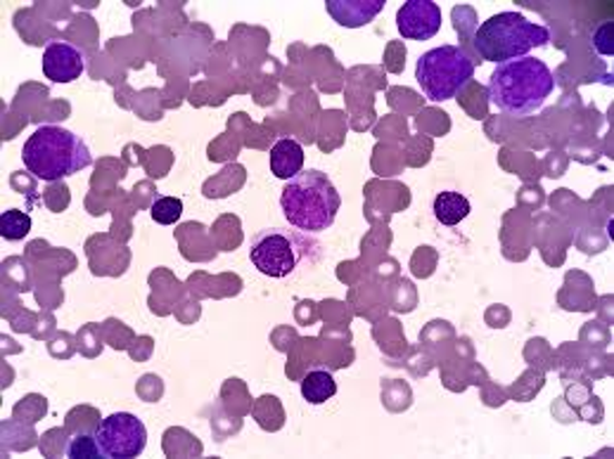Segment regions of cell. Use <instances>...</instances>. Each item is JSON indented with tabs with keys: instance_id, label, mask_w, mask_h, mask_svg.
I'll return each instance as SVG.
<instances>
[{
	"instance_id": "cell-1",
	"label": "cell",
	"mask_w": 614,
	"mask_h": 459,
	"mask_svg": "<svg viewBox=\"0 0 614 459\" xmlns=\"http://www.w3.org/2000/svg\"><path fill=\"white\" fill-rule=\"evenodd\" d=\"M489 100L508 117H529L538 112L555 90L553 71L536 58H517L496 64L489 79Z\"/></svg>"
},
{
	"instance_id": "cell-2",
	"label": "cell",
	"mask_w": 614,
	"mask_h": 459,
	"mask_svg": "<svg viewBox=\"0 0 614 459\" xmlns=\"http://www.w3.org/2000/svg\"><path fill=\"white\" fill-rule=\"evenodd\" d=\"M341 197L335 182L318 169H309L287 180L280 194V209L287 223L301 232H325L335 226Z\"/></svg>"
},
{
	"instance_id": "cell-3",
	"label": "cell",
	"mask_w": 614,
	"mask_h": 459,
	"mask_svg": "<svg viewBox=\"0 0 614 459\" xmlns=\"http://www.w3.org/2000/svg\"><path fill=\"white\" fill-rule=\"evenodd\" d=\"M22 161L39 180L56 182L88 169L93 157L81 136L62 126H41L24 142Z\"/></svg>"
},
{
	"instance_id": "cell-4",
	"label": "cell",
	"mask_w": 614,
	"mask_h": 459,
	"mask_svg": "<svg viewBox=\"0 0 614 459\" xmlns=\"http://www.w3.org/2000/svg\"><path fill=\"white\" fill-rule=\"evenodd\" d=\"M548 41V29L529 22L522 12H498L475 31V50L479 58L496 64L527 58L529 50L544 48Z\"/></svg>"
},
{
	"instance_id": "cell-5",
	"label": "cell",
	"mask_w": 614,
	"mask_h": 459,
	"mask_svg": "<svg viewBox=\"0 0 614 459\" xmlns=\"http://www.w3.org/2000/svg\"><path fill=\"white\" fill-rule=\"evenodd\" d=\"M475 77V60L460 46L427 50L415 67V81L432 102L454 100Z\"/></svg>"
},
{
	"instance_id": "cell-6",
	"label": "cell",
	"mask_w": 614,
	"mask_h": 459,
	"mask_svg": "<svg viewBox=\"0 0 614 459\" xmlns=\"http://www.w3.org/2000/svg\"><path fill=\"white\" fill-rule=\"evenodd\" d=\"M93 436L105 459H133L146 452L148 446V429L131 412L105 417Z\"/></svg>"
},
{
	"instance_id": "cell-7",
	"label": "cell",
	"mask_w": 614,
	"mask_h": 459,
	"mask_svg": "<svg viewBox=\"0 0 614 459\" xmlns=\"http://www.w3.org/2000/svg\"><path fill=\"white\" fill-rule=\"evenodd\" d=\"M249 259L266 278L283 280L287 275L295 272L301 259V249L293 235H287L278 228H268L251 240Z\"/></svg>"
},
{
	"instance_id": "cell-8",
	"label": "cell",
	"mask_w": 614,
	"mask_h": 459,
	"mask_svg": "<svg viewBox=\"0 0 614 459\" xmlns=\"http://www.w3.org/2000/svg\"><path fill=\"white\" fill-rule=\"evenodd\" d=\"M396 27L408 41H429L442 29V8L432 0H408L396 12Z\"/></svg>"
},
{
	"instance_id": "cell-9",
	"label": "cell",
	"mask_w": 614,
	"mask_h": 459,
	"mask_svg": "<svg viewBox=\"0 0 614 459\" xmlns=\"http://www.w3.org/2000/svg\"><path fill=\"white\" fill-rule=\"evenodd\" d=\"M41 69L52 83H71L86 71V54L81 48L67 41H50L43 50Z\"/></svg>"
},
{
	"instance_id": "cell-10",
	"label": "cell",
	"mask_w": 614,
	"mask_h": 459,
	"mask_svg": "<svg viewBox=\"0 0 614 459\" xmlns=\"http://www.w3.org/2000/svg\"><path fill=\"white\" fill-rule=\"evenodd\" d=\"M325 10L339 27L358 29L370 24L385 10V0H328Z\"/></svg>"
},
{
	"instance_id": "cell-11",
	"label": "cell",
	"mask_w": 614,
	"mask_h": 459,
	"mask_svg": "<svg viewBox=\"0 0 614 459\" xmlns=\"http://www.w3.org/2000/svg\"><path fill=\"white\" fill-rule=\"evenodd\" d=\"M270 173L280 180H293L304 169V150L297 140L280 138L274 147H270Z\"/></svg>"
},
{
	"instance_id": "cell-12",
	"label": "cell",
	"mask_w": 614,
	"mask_h": 459,
	"mask_svg": "<svg viewBox=\"0 0 614 459\" xmlns=\"http://www.w3.org/2000/svg\"><path fill=\"white\" fill-rule=\"evenodd\" d=\"M432 211H435V218L442 226H458L460 220H465L469 216L473 207H469L465 194L446 190L435 197V207H432Z\"/></svg>"
},
{
	"instance_id": "cell-13",
	"label": "cell",
	"mask_w": 614,
	"mask_h": 459,
	"mask_svg": "<svg viewBox=\"0 0 614 459\" xmlns=\"http://www.w3.org/2000/svg\"><path fill=\"white\" fill-rule=\"evenodd\" d=\"M335 393H337V381L325 370H314L301 381V396L306 402H311V406H323V402L335 398Z\"/></svg>"
},
{
	"instance_id": "cell-14",
	"label": "cell",
	"mask_w": 614,
	"mask_h": 459,
	"mask_svg": "<svg viewBox=\"0 0 614 459\" xmlns=\"http://www.w3.org/2000/svg\"><path fill=\"white\" fill-rule=\"evenodd\" d=\"M31 232V216L20 209H8L0 216V235L10 242H20Z\"/></svg>"
},
{
	"instance_id": "cell-15",
	"label": "cell",
	"mask_w": 614,
	"mask_h": 459,
	"mask_svg": "<svg viewBox=\"0 0 614 459\" xmlns=\"http://www.w3.org/2000/svg\"><path fill=\"white\" fill-rule=\"evenodd\" d=\"M152 220L159 226H174L184 216V201L178 197H159L155 199V204L150 209Z\"/></svg>"
},
{
	"instance_id": "cell-16",
	"label": "cell",
	"mask_w": 614,
	"mask_h": 459,
	"mask_svg": "<svg viewBox=\"0 0 614 459\" xmlns=\"http://www.w3.org/2000/svg\"><path fill=\"white\" fill-rule=\"evenodd\" d=\"M67 457H86V459H100L102 452L96 443V436H77V438H71L69 440V446H67Z\"/></svg>"
}]
</instances>
